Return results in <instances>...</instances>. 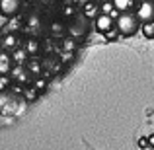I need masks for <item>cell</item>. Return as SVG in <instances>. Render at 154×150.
<instances>
[{"mask_svg": "<svg viewBox=\"0 0 154 150\" xmlns=\"http://www.w3.org/2000/svg\"><path fill=\"white\" fill-rule=\"evenodd\" d=\"M23 49H26V53H27L29 57H35L39 51H41V43H39L35 37H29L26 43H23Z\"/></svg>", "mask_w": 154, "mask_h": 150, "instance_id": "obj_14", "label": "cell"}, {"mask_svg": "<svg viewBox=\"0 0 154 150\" xmlns=\"http://www.w3.org/2000/svg\"><path fill=\"white\" fill-rule=\"evenodd\" d=\"M23 31H27V33L31 35H37L43 31V18L39 14H29L26 20V26H23Z\"/></svg>", "mask_w": 154, "mask_h": 150, "instance_id": "obj_5", "label": "cell"}, {"mask_svg": "<svg viewBox=\"0 0 154 150\" xmlns=\"http://www.w3.org/2000/svg\"><path fill=\"white\" fill-rule=\"evenodd\" d=\"M22 8V0H0V14L6 18H14Z\"/></svg>", "mask_w": 154, "mask_h": 150, "instance_id": "obj_6", "label": "cell"}, {"mask_svg": "<svg viewBox=\"0 0 154 150\" xmlns=\"http://www.w3.org/2000/svg\"><path fill=\"white\" fill-rule=\"evenodd\" d=\"M14 70V60H12V55L8 51L0 53V76H8Z\"/></svg>", "mask_w": 154, "mask_h": 150, "instance_id": "obj_7", "label": "cell"}, {"mask_svg": "<svg viewBox=\"0 0 154 150\" xmlns=\"http://www.w3.org/2000/svg\"><path fill=\"white\" fill-rule=\"evenodd\" d=\"M26 68H27V72L31 74V78H37V76H41V72H43V60L31 59V60H27Z\"/></svg>", "mask_w": 154, "mask_h": 150, "instance_id": "obj_11", "label": "cell"}, {"mask_svg": "<svg viewBox=\"0 0 154 150\" xmlns=\"http://www.w3.org/2000/svg\"><path fill=\"white\" fill-rule=\"evenodd\" d=\"M63 14H64V16H68V18L72 20V18H74L76 14H78V12H76V10H74L72 6H64V8H63Z\"/></svg>", "mask_w": 154, "mask_h": 150, "instance_id": "obj_22", "label": "cell"}, {"mask_svg": "<svg viewBox=\"0 0 154 150\" xmlns=\"http://www.w3.org/2000/svg\"><path fill=\"white\" fill-rule=\"evenodd\" d=\"M8 84H10V78H8V76H0V92L6 90Z\"/></svg>", "mask_w": 154, "mask_h": 150, "instance_id": "obj_24", "label": "cell"}, {"mask_svg": "<svg viewBox=\"0 0 154 150\" xmlns=\"http://www.w3.org/2000/svg\"><path fill=\"white\" fill-rule=\"evenodd\" d=\"M37 96H39V90L33 86V84H31L29 88H26V90H23V98H26L27 101H33V99H37Z\"/></svg>", "mask_w": 154, "mask_h": 150, "instance_id": "obj_17", "label": "cell"}, {"mask_svg": "<svg viewBox=\"0 0 154 150\" xmlns=\"http://www.w3.org/2000/svg\"><path fill=\"white\" fill-rule=\"evenodd\" d=\"M119 35H121V33H119L117 29H111V31H107V33H105V37H107V41H115Z\"/></svg>", "mask_w": 154, "mask_h": 150, "instance_id": "obj_23", "label": "cell"}, {"mask_svg": "<svg viewBox=\"0 0 154 150\" xmlns=\"http://www.w3.org/2000/svg\"><path fill=\"white\" fill-rule=\"evenodd\" d=\"M12 74H14V78H16V82L18 84H27L29 82V72H27V68L26 66H14V70H12Z\"/></svg>", "mask_w": 154, "mask_h": 150, "instance_id": "obj_12", "label": "cell"}, {"mask_svg": "<svg viewBox=\"0 0 154 150\" xmlns=\"http://www.w3.org/2000/svg\"><path fill=\"white\" fill-rule=\"evenodd\" d=\"M115 10L119 14H125V12H133V8L137 6V0H111Z\"/></svg>", "mask_w": 154, "mask_h": 150, "instance_id": "obj_10", "label": "cell"}, {"mask_svg": "<svg viewBox=\"0 0 154 150\" xmlns=\"http://www.w3.org/2000/svg\"><path fill=\"white\" fill-rule=\"evenodd\" d=\"M26 2H37V0H26Z\"/></svg>", "mask_w": 154, "mask_h": 150, "instance_id": "obj_27", "label": "cell"}, {"mask_svg": "<svg viewBox=\"0 0 154 150\" xmlns=\"http://www.w3.org/2000/svg\"><path fill=\"white\" fill-rule=\"evenodd\" d=\"M27 57H29V55L26 53L23 47H18V49L12 51V60H14L16 66H26V64H27Z\"/></svg>", "mask_w": 154, "mask_h": 150, "instance_id": "obj_9", "label": "cell"}, {"mask_svg": "<svg viewBox=\"0 0 154 150\" xmlns=\"http://www.w3.org/2000/svg\"><path fill=\"white\" fill-rule=\"evenodd\" d=\"M49 31H51V37L53 39H64L66 37V26H64L63 22H51L49 26Z\"/></svg>", "mask_w": 154, "mask_h": 150, "instance_id": "obj_8", "label": "cell"}, {"mask_svg": "<svg viewBox=\"0 0 154 150\" xmlns=\"http://www.w3.org/2000/svg\"><path fill=\"white\" fill-rule=\"evenodd\" d=\"M113 10H115V6H113L111 0H105V2L100 4V14H109V16H111Z\"/></svg>", "mask_w": 154, "mask_h": 150, "instance_id": "obj_19", "label": "cell"}, {"mask_svg": "<svg viewBox=\"0 0 154 150\" xmlns=\"http://www.w3.org/2000/svg\"><path fill=\"white\" fill-rule=\"evenodd\" d=\"M76 47H78V41L76 39H72V37H64L63 41H60V49L63 51H68V53H74L76 51Z\"/></svg>", "mask_w": 154, "mask_h": 150, "instance_id": "obj_16", "label": "cell"}, {"mask_svg": "<svg viewBox=\"0 0 154 150\" xmlns=\"http://www.w3.org/2000/svg\"><path fill=\"white\" fill-rule=\"evenodd\" d=\"M94 2H98V4H102V2H105V0H94Z\"/></svg>", "mask_w": 154, "mask_h": 150, "instance_id": "obj_26", "label": "cell"}, {"mask_svg": "<svg viewBox=\"0 0 154 150\" xmlns=\"http://www.w3.org/2000/svg\"><path fill=\"white\" fill-rule=\"evenodd\" d=\"M94 27L100 31V33H107V31L115 29V18H111L109 14H100L98 18L94 20Z\"/></svg>", "mask_w": 154, "mask_h": 150, "instance_id": "obj_4", "label": "cell"}, {"mask_svg": "<svg viewBox=\"0 0 154 150\" xmlns=\"http://www.w3.org/2000/svg\"><path fill=\"white\" fill-rule=\"evenodd\" d=\"M139 27H140V22H139V18H137L135 12L119 14V18L115 20V29L119 31L121 35H125V37L135 35L137 31H139Z\"/></svg>", "mask_w": 154, "mask_h": 150, "instance_id": "obj_2", "label": "cell"}, {"mask_svg": "<svg viewBox=\"0 0 154 150\" xmlns=\"http://www.w3.org/2000/svg\"><path fill=\"white\" fill-rule=\"evenodd\" d=\"M90 27H92V20L88 18V16H84L82 12H78V14L68 22L66 35H68V37H72V39H76V41H80V39H84L88 35Z\"/></svg>", "mask_w": 154, "mask_h": 150, "instance_id": "obj_1", "label": "cell"}, {"mask_svg": "<svg viewBox=\"0 0 154 150\" xmlns=\"http://www.w3.org/2000/svg\"><path fill=\"white\" fill-rule=\"evenodd\" d=\"M148 144H150V146H154V135L148 136Z\"/></svg>", "mask_w": 154, "mask_h": 150, "instance_id": "obj_25", "label": "cell"}, {"mask_svg": "<svg viewBox=\"0 0 154 150\" xmlns=\"http://www.w3.org/2000/svg\"><path fill=\"white\" fill-rule=\"evenodd\" d=\"M82 14H84V16H88L90 20L94 18V16L98 18V16H100V4H98V2H94V0H90L88 4H84V6H82Z\"/></svg>", "mask_w": 154, "mask_h": 150, "instance_id": "obj_15", "label": "cell"}, {"mask_svg": "<svg viewBox=\"0 0 154 150\" xmlns=\"http://www.w3.org/2000/svg\"><path fill=\"white\" fill-rule=\"evenodd\" d=\"M143 35L146 39H154V22L152 23H143Z\"/></svg>", "mask_w": 154, "mask_h": 150, "instance_id": "obj_20", "label": "cell"}, {"mask_svg": "<svg viewBox=\"0 0 154 150\" xmlns=\"http://www.w3.org/2000/svg\"><path fill=\"white\" fill-rule=\"evenodd\" d=\"M57 55H59V60L64 64V63H68V60H72L74 53H68V51H63V49H57Z\"/></svg>", "mask_w": 154, "mask_h": 150, "instance_id": "obj_21", "label": "cell"}, {"mask_svg": "<svg viewBox=\"0 0 154 150\" xmlns=\"http://www.w3.org/2000/svg\"><path fill=\"white\" fill-rule=\"evenodd\" d=\"M135 14L140 23H152L154 22V0H140L137 4Z\"/></svg>", "mask_w": 154, "mask_h": 150, "instance_id": "obj_3", "label": "cell"}, {"mask_svg": "<svg viewBox=\"0 0 154 150\" xmlns=\"http://www.w3.org/2000/svg\"><path fill=\"white\" fill-rule=\"evenodd\" d=\"M2 47L6 51H14V49H18V35L16 33H12V31H6V35L2 37Z\"/></svg>", "mask_w": 154, "mask_h": 150, "instance_id": "obj_13", "label": "cell"}, {"mask_svg": "<svg viewBox=\"0 0 154 150\" xmlns=\"http://www.w3.org/2000/svg\"><path fill=\"white\" fill-rule=\"evenodd\" d=\"M33 86L37 88L39 92H43L47 86H49V78H45V76H37V78H33Z\"/></svg>", "mask_w": 154, "mask_h": 150, "instance_id": "obj_18", "label": "cell"}]
</instances>
